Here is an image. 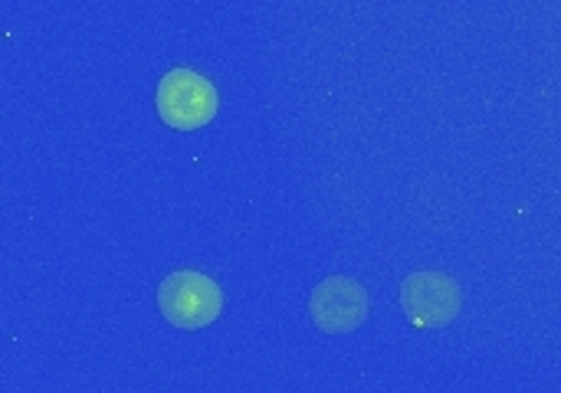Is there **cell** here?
Here are the masks:
<instances>
[{"label":"cell","instance_id":"6da1fadb","mask_svg":"<svg viewBox=\"0 0 561 393\" xmlns=\"http://www.w3.org/2000/svg\"><path fill=\"white\" fill-rule=\"evenodd\" d=\"M158 309L161 315L184 332L207 328L224 312V292L210 276L178 269L158 286Z\"/></svg>","mask_w":561,"mask_h":393},{"label":"cell","instance_id":"7a4b0ae2","mask_svg":"<svg viewBox=\"0 0 561 393\" xmlns=\"http://www.w3.org/2000/svg\"><path fill=\"white\" fill-rule=\"evenodd\" d=\"M158 115L164 125L178 128V131H194L204 128L217 118L220 99L210 79L191 72V69H171L161 82H158Z\"/></svg>","mask_w":561,"mask_h":393},{"label":"cell","instance_id":"3957f363","mask_svg":"<svg viewBox=\"0 0 561 393\" xmlns=\"http://www.w3.org/2000/svg\"><path fill=\"white\" fill-rule=\"evenodd\" d=\"M414 328H444L460 315V286L444 273H414L401 289Z\"/></svg>","mask_w":561,"mask_h":393},{"label":"cell","instance_id":"277c9868","mask_svg":"<svg viewBox=\"0 0 561 393\" xmlns=\"http://www.w3.org/2000/svg\"><path fill=\"white\" fill-rule=\"evenodd\" d=\"M368 292L348 279V276H332L322 286H316L309 312L316 328L329 332V335H348L355 328H362V322L368 319Z\"/></svg>","mask_w":561,"mask_h":393}]
</instances>
